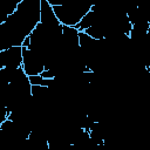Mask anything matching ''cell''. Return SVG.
I'll return each instance as SVG.
<instances>
[{
    "mask_svg": "<svg viewBox=\"0 0 150 150\" xmlns=\"http://www.w3.org/2000/svg\"><path fill=\"white\" fill-rule=\"evenodd\" d=\"M22 69L27 76H35L41 75L46 68L41 56L32 52L29 48L22 47Z\"/></svg>",
    "mask_w": 150,
    "mask_h": 150,
    "instance_id": "3",
    "label": "cell"
},
{
    "mask_svg": "<svg viewBox=\"0 0 150 150\" xmlns=\"http://www.w3.org/2000/svg\"><path fill=\"white\" fill-rule=\"evenodd\" d=\"M40 23H42L54 35L62 36V25L57 20L48 0L40 1Z\"/></svg>",
    "mask_w": 150,
    "mask_h": 150,
    "instance_id": "2",
    "label": "cell"
},
{
    "mask_svg": "<svg viewBox=\"0 0 150 150\" xmlns=\"http://www.w3.org/2000/svg\"><path fill=\"white\" fill-rule=\"evenodd\" d=\"M93 5L84 2H64L63 5L52 6L54 13L62 26L75 27L83 16L90 11Z\"/></svg>",
    "mask_w": 150,
    "mask_h": 150,
    "instance_id": "1",
    "label": "cell"
},
{
    "mask_svg": "<svg viewBox=\"0 0 150 150\" xmlns=\"http://www.w3.org/2000/svg\"><path fill=\"white\" fill-rule=\"evenodd\" d=\"M22 67V47L13 46L0 50V69H18Z\"/></svg>",
    "mask_w": 150,
    "mask_h": 150,
    "instance_id": "4",
    "label": "cell"
}]
</instances>
